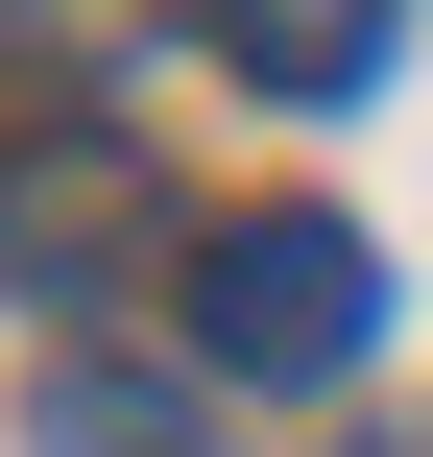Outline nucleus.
Returning a JSON list of instances; mask_svg holds the SVG:
<instances>
[{"label": "nucleus", "instance_id": "nucleus-5", "mask_svg": "<svg viewBox=\"0 0 433 457\" xmlns=\"http://www.w3.org/2000/svg\"><path fill=\"white\" fill-rule=\"evenodd\" d=\"M362 457H433V434H362Z\"/></svg>", "mask_w": 433, "mask_h": 457}, {"label": "nucleus", "instance_id": "nucleus-2", "mask_svg": "<svg viewBox=\"0 0 433 457\" xmlns=\"http://www.w3.org/2000/svg\"><path fill=\"white\" fill-rule=\"evenodd\" d=\"M121 265H193V241H169L145 120H96V96H72V120H24V145H0V289H24V313H96Z\"/></svg>", "mask_w": 433, "mask_h": 457}, {"label": "nucleus", "instance_id": "nucleus-3", "mask_svg": "<svg viewBox=\"0 0 433 457\" xmlns=\"http://www.w3.org/2000/svg\"><path fill=\"white\" fill-rule=\"evenodd\" d=\"M193 24H217V72H241V96L337 120V96H386V24H410V0H193Z\"/></svg>", "mask_w": 433, "mask_h": 457}, {"label": "nucleus", "instance_id": "nucleus-4", "mask_svg": "<svg viewBox=\"0 0 433 457\" xmlns=\"http://www.w3.org/2000/svg\"><path fill=\"white\" fill-rule=\"evenodd\" d=\"M24 457H217V410H193V361H48Z\"/></svg>", "mask_w": 433, "mask_h": 457}, {"label": "nucleus", "instance_id": "nucleus-1", "mask_svg": "<svg viewBox=\"0 0 433 457\" xmlns=\"http://www.w3.org/2000/svg\"><path fill=\"white\" fill-rule=\"evenodd\" d=\"M169 361H193V386H362V361H386V241L313 217V193L193 217V265H169Z\"/></svg>", "mask_w": 433, "mask_h": 457}]
</instances>
